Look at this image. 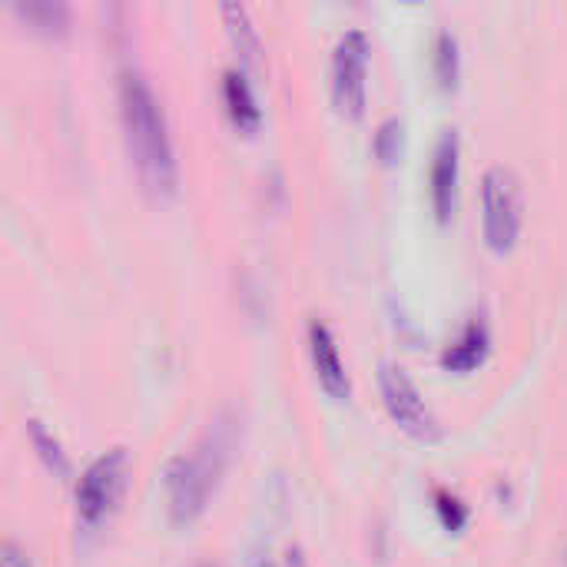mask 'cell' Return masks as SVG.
<instances>
[{"label": "cell", "instance_id": "cell-1", "mask_svg": "<svg viewBox=\"0 0 567 567\" xmlns=\"http://www.w3.org/2000/svg\"><path fill=\"white\" fill-rule=\"evenodd\" d=\"M120 120H123L126 146H130V156L136 163L143 186L153 196H173L176 193V153H173L166 113L150 80L140 70H126L120 76Z\"/></svg>", "mask_w": 567, "mask_h": 567}, {"label": "cell", "instance_id": "cell-2", "mask_svg": "<svg viewBox=\"0 0 567 567\" xmlns=\"http://www.w3.org/2000/svg\"><path fill=\"white\" fill-rule=\"evenodd\" d=\"M223 465H226V442L219 439V432L216 435L209 432V439L196 452L169 458L163 472V488H166L173 525H193L206 512L209 495L223 475Z\"/></svg>", "mask_w": 567, "mask_h": 567}, {"label": "cell", "instance_id": "cell-3", "mask_svg": "<svg viewBox=\"0 0 567 567\" xmlns=\"http://www.w3.org/2000/svg\"><path fill=\"white\" fill-rule=\"evenodd\" d=\"M525 196L522 179L508 166H488L482 176V223H485V243L495 252H508L522 236V216Z\"/></svg>", "mask_w": 567, "mask_h": 567}, {"label": "cell", "instance_id": "cell-4", "mask_svg": "<svg viewBox=\"0 0 567 567\" xmlns=\"http://www.w3.org/2000/svg\"><path fill=\"white\" fill-rule=\"evenodd\" d=\"M130 482V455L126 449H110L103 452L76 482V518L86 528H96L100 522H106Z\"/></svg>", "mask_w": 567, "mask_h": 567}, {"label": "cell", "instance_id": "cell-5", "mask_svg": "<svg viewBox=\"0 0 567 567\" xmlns=\"http://www.w3.org/2000/svg\"><path fill=\"white\" fill-rule=\"evenodd\" d=\"M379 389H382V402H385L389 415L395 419V425L402 432H409L419 442H439L442 439V422L435 419V412L429 409L419 385L412 382V375L402 365L385 362L379 369Z\"/></svg>", "mask_w": 567, "mask_h": 567}, {"label": "cell", "instance_id": "cell-6", "mask_svg": "<svg viewBox=\"0 0 567 567\" xmlns=\"http://www.w3.org/2000/svg\"><path fill=\"white\" fill-rule=\"evenodd\" d=\"M365 66L369 37L365 30H346L332 50V96L346 116H362L365 106Z\"/></svg>", "mask_w": 567, "mask_h": 567}, {"label": "cell", "instance_id": "cell-7", "mask_svg": "<svg viewBox=\"0 0 567 567\" xmlns=\"http://www.w3.org/2000/svg\"><path fill=\"white\" fill-rule=\"evenodd\" d=\"M429 186H432V206H435L439 219L445 223L455 213V193H458V133L455 130L439 133Z\"/></svg>", "mask_w": 567, "mask_h": 567}, {"label": "cell", "instance_id": "cell-8", "mask_svg": "<svg viewBox=\"0 0 567 567\" xmlns=\"http://www.w3.org/2000/svg\"><path fill=\"white\" fill-rule=\"evenodd\" d=\"M309 355H312V365H316V375H319L322 389L332 399H349L352 395L349 372L342 365V355H339V346H336L329 326L319 322V319L309 322Z\"/></svg>", "mask_w": 567, "mask_h": 567}, {"label": "cell", "instance_id": "cell-9", "mask_svg": "<svg viewBox=\"0 0 567 567\" xmlns=\"http://www.w3.org/2000/svg\"><path fill=\"white\" fill-rule=\"evenodd\" d=\"M488 346H492L488 326H485L482 319H472V322L462 329V336L442 352V362H445V369H452V372H472V369H478V365L485 362Z\"/></svg>", "mask_w": 567, "mask_h": 567}, {"label": "cell", "instance_id": "cell-10", "mask_svg": "<svg viewBox=\"0 0 567 567\" xmlns=\"http://www.w3.org/2000/svg\"><path fill=\"white\" fill-rule=\"evenodd\" d=\"M223 100H226L229 120L239 130H256L259 126L262 113H259V103H256L252 86H249L243 70H226V76H223Z\"/></svg>", "mask_w": 567, "mask_h": 567}, {"label": "cell", "instance_id": "cell-11", "mask_svg": "<svg viewBox=\"0 0 567 567\" xmlns=\"http://www.w3.org/2000/svg\"><path fill=\"white\" fill-rule=\"evenodd\" d=\"M13 13L40 30V33H63L66 23H70V7L60 3V0H27V3H13Z\"/></svg>", "mask_w": 567, "mask_h": 567}, {"label": "cell", "instance_id": "cell-12", "mask_svg": "<svg viewBox=\"0 0 567 567\" xmlns=\"http://www.w3.org/2000/svg\"><path fill=\"white\" fill-rule=\"evenodd\" d=\"M223 20H226V27H229V37H233L236 50L243 53V60L256 63V60H259V33H256V27L249 23L246 7H243V3H226V7H223Z\"/></svg>", "mask_w": 567, "mask_h": 567}, {"label": "cell", "instance_id": "cell-13", "mask_svg": "<svg viewBox=\"0 0 567 567\" xmlns=\"http://www.w3.org/2000/svg\"><path fill=\"white\" fill-rule=\"evenodd\" d=\"M27 432H30V442H33V449L40 452V458L47 462V468L53 472V475H66L70 468H66V455H63V449H60V442L43 429V422H37V419H30L27 422Z\"/></svg>", "mask_w": 567, "mask_h": 567}, {"label": "cell", "instance_id": "cell-14", "mask_svg": "<svg viewBox=\"0 0 567 567\" xmlns=\"http://www.w3.org/2000/svg\"><path fill=\"white\" fill-rule=\"evenodd\" d=\"M435 73H439L442 86L458 83V40L449 30H442L435 37Z\"/></svg>", "mask_w": 567, "mask_h": 567}, {"label": "cell", "instance_id": "cell-15", "mask_svg": "<svg viewBox=\"0 0 567 567\" xmlns=\"http://www.w3.org/2000/svg\"><path fill=\"white\" fill-rule=\"evenodd\" d=\"M375 153H379L382 163L399 159V153H402V120L399 116L382 120V126L375 130Z\"/></svg>", "mask_w": 567, "mask_h": 567}, {"label": "cell", "instance_id": "cell-16", "mask_svg": "<svg viewBox=\"0 0 567 567\" xmlns=\"http://www.w3.org/2000/svg\"><path fill=\"white\" fill-rule=\"evenodd\" d=\"M439 512H442V518H445V525H449L452 532H458V528L465 525V508H462V502H458V498H449L445 492H439Z\"/></svg>", "mask_w": 567, "mask_h": 567}, {"label": "cell", "instance_id": "cell-17", "mask_svg": "<svg viewBox=\"0 0 567 567\" xmlns=\"http://www.w3.org/2000/svg\"><path fill=\"white\" fill-rule=\"evenodd\" d=\"M246 567H282V565H279V561H276L269 551H256V555L249 558V565ZM286 567H302V558H299V555H289V565Z\"/></svg>", "mask_w": 567, "mask_h": 567}, {"label": "cell", "instance_id": "cell-18", "mask_svg": "<svg viewBox=\"0 0 567 567\" xmlns=\"http://www.w3.org/2000/svg\"><path fill=\"white\" fill-rule=\"evenodd\" d=\"M0 565L3 567H30V561H27V555L13 545V542H7L3 545V558H0Z\"/></svg>", "mask_w": 567, "mask_h": 567}]
</instances>
